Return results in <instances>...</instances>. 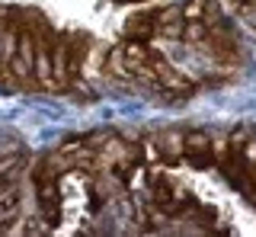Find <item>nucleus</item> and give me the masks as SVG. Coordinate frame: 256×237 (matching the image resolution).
<instances>
[{
  "label": "nucleus",
  "mask_w": 256,
  "mask_h": 237,
  "mask_svg": "<svg viewBox=\"0 0 256 237\" xmlns=\"http://www.w3.org/2000/svg\"><path fill=\"white\" fill-rule=\"evenodd\" d=\"M38 189V208L48 224H58L61 221V192H58V176H32Z\"/></svg>",
  "instance_id": "3"
},
{
  "label": "nucleus",
  "mask_w": 256,
  "mask_h": 237,
  "mask_svg": "<svg viewBox=\"0 0 256 237\" xmlns=\"http://www.w3.org/2000/svg\"><path fill=\"white\" fill-rule=\"evenodd\" d=\"M154 157L164 164H180L182 160V135L176 132H164L154 138Z\"/></svg>",
  "instance_id": "5"
},
{
  "label": "nucleus",
  "mask_w": 256,
  "mask_h": 237,
  "mask_svg": "<svg viewBox=\"0 0 256 237\" xmlns=\"http://www.w3.org/2000/svg\"><path fill=\"white\" fill-rule=\"evenodd\" d=\"M237 6H256V0H234Z\"/></svg>",
  "instance_id": "7"
},
{
  "label": "nucleus",
  "mask_w": 256,
  "mask_h": 237,
  "mask_svg": "<svg viewBox=\"0 0 256 237\" xmlns=\"http://www.w3.org/2000/svg\"><path fill=\"white\" fill-rule=\"evenodd\" d=\"M64 38V74H68V86L84 74L86 54H90V36L84 32H61Z\"/></svg>",
  "instance_id": "1"
},
{
  "label": "nucleus",
  "mask_w": 256,
  "mask_h": 237,
  "mask_svg": "<svg viewBox=\"0 0 256 237\" xmlns=\"http://www.w3.org/2000/svg\"><path fill=\"white\" fill-rule=\"evenodd\" d=\"M102 70L112 77V80H118V84H134L132 80V70H128L125 64V54H122V45H116V48H109L106 54V64H102Z\"/></svg>",
  "instance_id": "6"
},
{
  "label": "nucleus",
  "mask_w": 256,
  "mask_h": 237,
  "mask_svg": "<svg viewBox=\"0 0 256 237\" xmlns=\"http://www.w3.org/2000/svg\"><path fill=\"white\" fill-rule=\"evenodd\" d=\"M182 160L196 170H208L214 164V138L208 132H186L182 135Z\"/></svg>",
  "instance_id": "2"
},
{
  "label": "nucleus",
  "mask_w": 256,
  "mask_h": 237,
  "mask_svg": "<svg viewBox=\"0 0 256 237\" xmlns=\"http://www.w3.org/2000/svg\"><path fill=\"white\" fill-rule=\"evenodd\" d=\"M157 10H160V6H157ZM157 10H141V13H134V16L125 22V38H138V42L154 38V36H157Z\"/></svg>",
  "instance_id": "4"
}]
</instances>
